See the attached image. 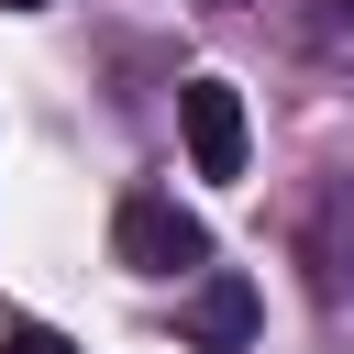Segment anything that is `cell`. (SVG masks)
I'll return each instance as SVG.
<instances>
[{
  "mask_svg": "<svg viewBox=\"0 0 354 354\" xmlns=\"http://www.w3.org/2000/svg\"><path fill=\"white\" fill-rule=\"evenodd\" d=\"M254 321H266V299H254V277H232V266H199L188 299H177V332H188L199 354H243Z\"/></svg>",
  "mask_w": 354,
  "mask_h": 354,
  "instance_id": "7a4b0ae2",
  "label": "cell"
},
{
  "mask_svg": "<svg viewBox=\"0 0 354 354\" xmlns=\"http://www.w3.org/2000/svg\"><path fill=\"white\" fill-rule=\"evenodd\" d=\"M177 122H188V166L199 177H243V88L232 77H188Z\"/></svg>",
  "mask_w": 354,
  "mask_h": 354,
  "instance_id": "3957f363",
  "label": "cell"
},
{
  "mask_svg": "<svg viewBox=\"0 0 354 354\" xmlns=\"http://www.w3.org/2000/svg\"><path fill=\"white\" fill-rule=\"evenodd\" d=\"M0 11H44V0H0Z\"/></svg>",
  "mask_w": 354,
  "mask_h": 354,
  "instance_id": "52a82bcc",
  "label": "cell"
},
{
  "mask_svg": "<svg viewBox=\"0 0 354 354\" xmlns=\"http://www.w3.org/2000/svg\"><path fill=\"white\" fill-rule=\"evenodd\" d=\"M111 254H122L133 277H199V266H210V232H199V210H177L166 188H133V199L111 210Z\"/></svg>",
  "mask_w": 354,
  "mask_h": 354,
  "instance_id": "6da1fadb",
  "label": "cell"
},
{
  "mask_svg": "<svg viewBox=\"0 0 354 354\" xmlns=\"http://www.w3.org/2000/svg\"><path fill=\"white\" fill-rule=\"evenodd\" d=\"M210 11H232V0H210Z\"/></svg>",
  "mask_w": 354,
  "mask_h": 354,
  "instance_id": "ba28073f",
  "label": "cell"
},
{
  "mask_svg": "<svg viewBox=\"0 0 354 354\" xmlns=\"http://www.w3.org/2000/svg\"><path fill=\"white\" fill-rule=\"evenodd\" d=\"M0 354H77V343H66V332H44V321H11V332H0Z\"/></svg>",
  "mask_w": 354,
  "mask_h": 354,
  "instance_id": "8992f818",
  "label": "cell"
},
{
  "mask_svg": "<svg viewBox=\"0 0 354 354\" xmlns=\"http://www.w3.org/2000/svg\"><path fill=\"white\" fill-rule=\"evenodd\" d=\"M310 33H321L332 55H354V0H310Z\"/></svg>",
  "mask_w": 354,
  "mask_h": 354,
  "instance_id": "5b68a950",
  "label": "cell"
},
{
  "mask_svg": "<svg viewBox=\"0 0 354 354\" xmlns=\"http://www.w3.org/2000/svg\"><path fill=\"white\" fill-rule=\"evenodd\" d=\"M299 254H310V277L343 299V277H354V188H332L321 210H310V232H299Z\"/></svg>",
  "mask_w": 354,
  "mask_h": 354,
  "instance_id": "277c9868",
  "label": "cell"
}]
</instances>
